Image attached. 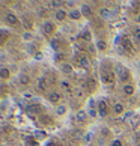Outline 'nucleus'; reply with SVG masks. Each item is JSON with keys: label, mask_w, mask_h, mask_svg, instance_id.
Instances as JSON below:
<instances>
[{"label": "nucleus", "mask_w": 140, "mask_h": 146, "mask_svg": "<svg viewBox=\"0 0 140 146\" xmlns=\"http://www.w3.org/2000/svg\"><path fill=\"white\" fill-rule=\"evenodd\" d=\"M42 32H44V35L47 36H51V35H54V32H56V24L53 23V21H44L42 23Z\"/></svg>", "instance_id": "3"}, {"label": "nucleus", "mask_w": 140, "mask_h": 146, "mask_svg": "<svg viewBox=\"0 0 140 146\" xmlns=\"http://www.w3.org/2000/svg\"><path fill=\"white\" fill-rule=\"evenodd\" d=\"M0 47H2V44H0Z\"/></svg>", "instance_id": "42"}, {"label": "nucleus", "mask_w": 140, "mask_h": 146, "mask_svg": "<svg viewBox=\"0 0 140 146\" xmlns=\"http://www.w3.org/2000/svg\"><path fill=\"white\" fill-rule=\"evenodd\" d=\"M35 139L36 140H42V139H47V133L45 131H39V129H38V131H35Z\"/></svg>", "instance_id": "27"}, {"label": "nucleus", "mask_w": 140, "mask_h": 146, "mask_svg": "<svg viewBox=\"0 0 140 146\" xmlns=\"http://www.w3.org/2000/svg\"><path fill=\"white\" fill-rule=\"evenodd\" d=\"M60 100H62L60 92H57V90L48 92V101H50L51 104H57V102H60Z\"/></svg>", "instance_id": "10"}, {"label": "nucleus", "mask_w": 140, "mask_h": 146, "mask_svg": "<svg viewBox=\"0 0 140 146\" xmlns=\"http://www.w3.org/2000/svg\"><path fill=\"white\" fill-rule=\"evenodd\" d=\"M90 137H92V136H90V134H88V136L84 137V140H86V142H90Z\"/></svg>", "instance_id": "38"}, {"label": "nucleus", "mask_w": 140, "mask_h": 146, "mask_svg": "<svg viewBox=\"0 0 140 146\" xmlns=\"http://www.w3.org/2000/svg\"><path fill=\"white\" fill-rule=\"evenodd\" d=\"M5 20H6V23H8L9 26H17V24L20 23L18 17L12 12V11H8V12L5 14Z\"/></svg>", "instance_id": "7"}, {"label": "nucleus", "mask_w": 140, "mask_h": 146, "mask_svg": "<svg viewBox=\"0 0 140 146\" xmlns=\"http://www.w3.org/2000/svg\"><path fill=\"white\" fill-rule=\"evenodd\" d=\"M111 110H113V113H115L116 116H121V115L125 113V106H123L122 102H115L113 107H111Z\"/></svg>", "instance_id": "12"}, {"label": "nucleus", "mask_w": 140, "mask_h": 146, "mask_svg": "<svg viewBox=\"0 0 140 146\" xmlns=\"http://www.w3.org/2000/svg\"><path fill=\"white\" fill-rule=\"evenodd\" d=\"M100 14H101V17H104V18H109V17H110V12H109V11H107L105 8L101 9V11H100Z\"/></svg>", "instance_id": "29"}, {"label": "nucleus", "mask_w": 140, "mask_h": 146, "mask_svg": "<svg viewBox=\"0 0 140 146\" xmlns=\"http://www.w3.org/2000/svg\"><path fill=\"white\" fill-rule=\"evenodd\" d=\"M65 5H68V6H74L75 3H74V2H65Z\"/></svg>", "instance_id": "39"}, {"label": "nucleus", "mask_w": 140, "mask_h": 146, "mask_svg": "<svg viewBox=\"0 0 140 146\" xmlns=\"http://www.w3.org/2000/svg\"><path fill=\"white\" fill-rule=\"evenodd\" d=\"M134 90H136V88H134V84H131V83L122 86V92H123L127 96H131V95L134 94Z\"/></svg>", "instance_id": "15"}, {"label": "nucleus", "mask_w": 140, "mask_h": 146, "mask_svg": "<svg viewBox=\"0 0 140 146\" xmlns=\"http://www.w3.org/2000/svg\"><path fill=\"white\" fill-rule=\"evenodd\" d=\"M88 116L92 117V119L98 117V110H96V109H88Z\"/></svg>", "instance_id": "28"}, {"label": "nucleus", "mask_w": 140, "mask_h": 146, "mask_svg": "<svg viewBox=\"0 0 140 146\" xmlns=\"http://www.w3.org/2000/svg\"><path fill=\"white\" fill-rule=\"evenodd\" d=\"M109 146H122V142L119 139H113L111 142H110V145Z\"/></svg>", "instance_id": "30"}, {"label": "nucleus", "mask_w": 140, "mask_h": 146, "mask_svg": "<svg viewBox=\"0 0 140 146\" xmlns=\"http://www.w3.org/2000/svg\"><path fill=\"white\" fill-rule=\"evenodd\" d=\"M96 110H98V116L105 117L109 115V104H107L104 100H100L98 104H96Z\"/></svg>", "instance_id": "5"}, {"label": "nucleus", "mask_w": 140, "mask_h": 146, "mask_svg": "<svg viewBox=\"0 0 140 146\" xmlns=\"http://www.w3.org/2000/svg\"><path fill=\"white\" fill-rule=\"evenodd\" d=\"M47 146H56V143H54V142H48Z\"/></svg>", "instance_id": "40"}, {"label": "nucleus", "mask_w": 140, "mask_h": 146, "mask_svg": "<svg viewBox=\"0 0 140 146\" xmlns=\"http://www.w3.org/2000/svg\"><path fill=\"white\" fill-rule=\"evenodd\" d=\"M9 36H11V32L6 30V29H0V44H5L8 39H9Z\"/></svg>", "instance_id": "16"}, {"label": "nucleus", "mask_w": 140, "mask_h": 146, "mask_svg": "<svg viewBox=\"0 0 140 146\" xmlns=\"http://www.w3.org/2000/svg\"><path fill=\"white\" fill-rule=\"evenodd\" d=\"M60 71H62L63 74H72L74 68H72L71 63H65V62H63V63L60 65Z\"/></svg>", "instance_id": "19"}, {"label": "nucleus", "mask_w": 140, "mask_h": 146, "mask_svg": "<svg viewBox=\"0 0 140 146\" xmlns=\"http://www.w3.org/2000/svg\"><path fill=\"white\" fill-rule=\"evenodd\" d=\"M137 23H139V24H140V14H139V15H137Z\"/></svg>", "instance_id": "41"}, {"label": "nucleus", "mask_w": 140, "mask_h": 146, "mask_svg": "<svg viewBox=\"0 0 140 146\" xmlns=\"http://www.w3.org/2000/svg\"><path fill=\"white\" fill-rule=\"evenodd\" d=\"M23 38H24L26 41H30V39H32V33H30L29 30H27V32H24V35H23Z\"/></svg>", "instance_id": "36"}, {"label": "nucleus", "mask_w": 140, "mask_h": 146, "mask_svg": "<svg viewBox=\"0 0 140 146\" xmlns=\"http://www.w3.org/2000/svg\"><path fill=\"white\" fill-rule=\"evenodd\" d=\"M80 38H82L83 41H86V42H90L92 41V33H90L89 30H83L82 35H80Z\"/></svg>", "instance_id": "24"}, {"label": "nucleus", "mask_w": 140, "mask_h": 146, "mask_svg": "<svg viewBox=\"0 0 140 146\" xmlns=\"http://www.w3.org/2000/svg\"><path fill=\"white\" fill-rule=\"evenodd\" d=\"M128 123H130V127H131L133 129H137V128L140 127V116L134 113V116H131V119L128 121Z\"/></svg>", "instance_id": "14"}, {"label": "nucleus", "mask_w": 140, "mask_h": 146, "mask_svg": "<svg viewBox=\"0 0 140 146\" xmlns=\"http://www.w3.org/2000/svg\"><path fill=\"white\" fill-rule=\"evenodd\" d=\"M50 47H51L54 51H57L59 48H60V41H59L57 38H53V39L50 41Z\"/></svg>", "instance_id": "25"}, {"label": "nucleus", "mask_w": 140, "mask_h": 146, "mask_svg": "<svg viewBox=\"0 0 140 146\" xmlns=\"http://www.w3.org/2000/svg\"><path fill=\"white\" fill-rule=\"evenodd\" d=\"M80 11H82V15H83L84 18H89L90 15H92V8H90L89 5H82Z\"/></svg>", "instance_id": "17"}, {"label": "nucleus", "mask_w": 140, "mask_h": 146, "mask_svg": "<svg viewBox=\"0 0 140 146\" xmlns=\"http://www.w3.org/2000/svg\"><path fill=\"white\" fill-rule=\"evenodd\" d=\"M11 77V71H9V68H0V78L2 80H8Z\"/></svg>", "instance_id": "22"}, {"label": "nucleus", "mask_w": 140, "mask_h": 146, "mask_svg": "<svg viewBox=\"0 0 140 146\" xmlns=\"http://www.w3.org/2000/svg\"><path fill=\"white\" fill-rule=\"evenodd\" d=\"M77 68H80V69H89L90 68V59L88 57V56H80L78 59H77Z\"/></svg>", "instance_id": "6"}, {"label": "nucleus", "mask_w": 140, "mask_h": 146, "mask_svg": "<svg viewBox=\"0 0 140 146\" xmlns=\"http://www.w3.org/2000/svg\"><path fill=\"white\" fill-rule=\"evenodd\" d=\"M68 111V107L65 104H57L56 107V116H65Z\"/></svg>", "instance_id": "18"}, {"label": "nucleus", "mask_w": 140, "mask_h": 146, "mask_svg": "<svg viewBox=\"0 0 140 146\" xmlns=\"http://www.w3.org/2000/svg\"><path fill=\"white\" fill-rule=\"evenodd\" d=\"M68 18L69 20H72V21H80L83 18V15H82V11H80V8L77 9V8H74V9H71L68 12Z\"/></svg>", "instance_id": "9"}, {"label": "nucleus", "mask_w": 140, "mask_h": 146, "mask_svg": "<svg viewBox=\"0 0 140 146\" xmlns=\"http://www.w3.org/2000/svg\"><path fill=\"white\" fill-rule=\"evenodd\" d=\"M18 80H20V83L23 84V86H27V84L30 83V77H29L27 74H20Z\"/></svg>", "instance_id": "23"}, {"label": "nucleus", "mask_w": 140, "mask_h": 146, "mask_svg": "<svg viewBox=\"0 0 140 146\" xmlns=\"http://www.w3.org/2000/svg\"><path fill=\"white\" fill-rule=\"evenodd\" d=\"M24 27H26V29H32V20H30V18H29V20H27V18L24 20Z\"/></svg>", "instance_id": "33"}, {"label": "nucleus", "mask_w": 140, "mask_h": 146, "mask_svg": "<svg viewBox=\"0 0 140 146\" xmlns=\"http://www.w3.org/2000/svg\"><path fill=\"white\" fill-rule=\"evenodd\" d=\"M95 45H96V50H98V51H105L107 50V42L104 39H98Z\"/></svg>", "instance_id": "21"}, {"label": "nucleus", "mask_w": 140, "mask_h": 146, "mask_svg": "<svg viewBox=\"0 0 140 146\" xmlns=\"http://www.w3.org/2000/svg\"><path fill=\"white\" fill-rule=\"evenodd\" d=\"M84 86H86V89H89V92H90V90H94L96 88V83L94 82L92 78H88V80H86V83H84Z\"/></svg>", "instance_id": "26"}, {"label": "nucleus", "mask_w": 140, "mask_h": 146, "mask_svg": "<svg viewBox=\"0 0 140 146\" xmlns=\"http://www.w3.org/2000/svg\"><path fill=\"white\" fill-rule=\"evenodd\" d=\"M24 143H26V146H38V140L35 139V136H26Z\"/></svg>", "instance_id": "20"}, {"label": "nucleus", "mask_w": 140, "mask_h": 146, "mask_svg": "<svg viewBox=\"0 0 140 146\" xmlns=\"http://www.w3.org/2000/svg\"><path fill=\"white\" fill-rule=\"evenodd\" d=\"M88 110H78L77 113H75V116H74V119H75V122L77 123H84L86 121H88Z\"/></svg>", "instance_id": "8"}, {"label": "nucleus", "mask_w": 140, "mask_h": 146, "mask_svg": "<svg viewBox=\"0 0 140 146\" xmlns=\"http://www.w3.org/2000/svg\"><path fill=\"white\" fill-rule=\"evenodd\" d=\"M62 88H63V89H66L68 92H71V84H69L66 80H65V82H62Z\"/></svg>", "instance_id": "32"}, {"label": "nucleus", "mask_w": 140, "mask_h": 146, "mask_svg": "<svg viewBox=\"0 0 140 146\" xmlns=\"http://www.w3.org/2000/svg\"><path fill=\"white\" fill-rule=\"evenodd\" d=\"M42 57H44L42 51H36V53H35V59H36V60H42Z\"/></svg>", "instance_id": "34"}, {"label": "nucleus", "mask_w": 140, "mask_h": 146, "mask_svg": "<svg viewBox=\"0 0 140 146\" xmlns=\"http://www.w3.org/2000/svg\"><path fill=\"white\" fill-rule=\"evenodd\" d=\"M56 60H57V62L63 60V54H62V53H57V54H56Z\"/></svg>", "instance_id": "37"}, {"label": "nucleus", "mask_w": 140, "mask_h": 146, "mask_svg": "<svg viewBox=\"0 0 140 146\" xmlns=\"http://www.w3.org/2000/svg\"><path fill=\"white\" fill-rule=\"evenodd\" d=\"M116 77L117 75L115 74V71L110 68H105L103 66L100 69V80H101V83L105 84V86H111V84H115L116 82Z\"/></svg>", "instance_id": "1"}, {"label": "nucleus", "mask_w": 140, "mask_h": 146, "mask_svg": "<svg viewBox=\"0 0 140 146\" xmlns=\"http://www.w3.org/2000/svg\"><path fill=\"white\" fill-rule=\"evenodd\" d=\"M48 86H50V83H48V78L47 77H41L39 80H38V88H39L42 92H47L48 90Z\"/></svg>", "instance_id": "13"}, {"label": "nucleus", "mask_w": 140, "mask_h": 146, "mask_svg": "<svg viewBox=\"0 0 140 146\" xmlns=\"http://www.w3.org/2000/svg\"><path fill=\"white\" fill-rule=\"evenodd\" d=\"M50 6H54L57 9H60L59 6H62V2H56V0H54V2H50Z\"/></svg>", "instance_id": "35"}, {"label": "nucleus", "mask_w": 140, "mask_h": 146, "mask_svg": "<svg viewBox=\"0 0 140 146\" xmlns=\"http://www.w3.org/2000/svg\"><path fill=\"white\" fill-rule=\"evenodd\" d=\"M117 80L122 82L123 84L130 83L131 82V72H130V69L125 68V66H122V65H119V66H117Z\"/></svg>", "instance_id": "2"}, {"label": "nucleus", "mask_w": 140, "mask_h": 146, "mask_svg": "<svg viewBox=\"0 0 140 146\" xmlns=\"http://www.w3.org/2000/svg\"><path fill=\"white\" fill-rule=\"evenodd\" d=\"M134 39H136L137 44H140V29H136V30H134Z\"/></svg>", "instance_id": "31"}, {"label": "nucleus", "mask_w": 140, "mask_h": 146, "mask_svg": "<svg viewBox=\"0 0 140 146\" xmlns=\"http://www.w3.org/2000/svg\"><path fill=\"white\" fill-rule=\"evenodd\" d=\"M122 48H123V51L125 53H130V54H133L134 53V44H133V41L130 39V36H122Z\"/></svg>", "instance_id": "4"}, {"label": "nucleus", "mask_w": 140, "mask_h": 146, "mask_svg": "<svg viewBox=\"0 0 140 146\" xmlns=\"http://www.w3.org/2000/svg\"><path fill=\"white\" fill-rule=\"evenodd\" d=\"M65 18H68V12L63 8L60 9H56V12H54V20L59 21V23H62V21H65Z\"/></svg>", "instance_id": "11"}]
</instances>
